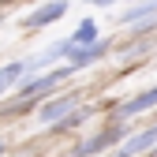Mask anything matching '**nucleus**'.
Here are the masks:
<instances>
[{"label": "nucleus", "instance_id": "obj_1", "mask_svg": "<svg viewBox=\"0 0 157 157\" xmlns=\"http://www.w3.org/2000/svg\"><path fill=\"white\" fill-rule=\"evenodd\" d=\"M75 67H56V71H49V75H41V78H30V82H23V86H19V101H23V105H30V101H37V97H45V90H52L56 82H64V78L71 75Z\"/></svg>", "mask_w": 157, "mask_h": 157}, {"label": "nucleus", "instance_id": "obj_2", "mask_svg": "<svg viewBox=\"0 0 157 157\" xmlns=\"http://www.w3.org/2000/svg\"><path fill=\"white\" fill-rule=\"evenodd\" d=\"M67 0H45V4L41 8H34L26 19H23V26H30V30H41V26H52L56 23V19H64L67 15Z\"/></svg>", "mask_w": 157, "mask_h": 157}, {"label": "nucleus", "instance_id": "obj_3", "mask_svg": "<svg viewBox=\"0 0 157 157\" xmlns=\"http://www.w3.org/2000/svg\"><path fill=\"white\" fill-rule=\"evenodd\" d=\"M78 105V94H64V97H52L37 109V124H56V120H67Z\"/></svg>", "mask_w": 157, "mask_h": 157}, {"label": "nucleus", "instance_id": "obj_4", "mask_svg": "<svg viewBox=\"0 0 157 157\" xmlns=\"http://www.w3.org/2000/svg\"><path fill=\"white\" fill-rule=\"evenodd\" d=\"M127 131H131V124H127V120H124V124H112L109 131H101V135H97V139L82 142V146H78L75 153H78V157H90V153H101V150H105V146H112L116 139H124Z\"/></svg>", "mask_w": 157, "mask_h": 157}, {"label": "nucleus", "instance_id": "obj_5", "mask_svg": "<svg viewBox=\"0 0 157 157\" xmlns=\"http://www.w3.org/2000/svg\"><path fill=\"white\" fill-rule=\"evenodd\" d=\"M109 52V45L105 41H97V45H78V49H71L67 52V67H86V64H97V60H101V56Z\"/></svg>", "mask_w": 157, "mask_h": 157}, {"label": "nucleus", "instance_id": "obj_6", "mask_svg": "<svg viewBox=\"0 0 157 157\" xmlns=\"http://www.w3.org/2000/svg\"><path fill=\"white\" fill-rule=\"evenodd\" d=\"M153 146H157V124L146 127V131H139V135H131V139L120 146V153L124 157H135V153H150Z\"/></svg>", "mask_w": 157, "mask_h": 157}, {"label": "nucleus", "instance_id": "obj_7", "mask_svg": "<svg viewBox=\"0 0 157 157\" xmlns=\"http://www.w3.org/2000/svg\"><path fill=\"white\" fill-rule=\"evenodd\" d=\"M153 105H157V86H150V90H142L139 97L124 101V105H120V116L131 120V116H139V112H146V109H153Z\"/></svg>", "mask_w": 157, "mask_h": 157}, {"label": "nucleus", "instance_id": "obj_8", "mask_svg": "<svg viewBox=\"0 0 157 157\" xmlns=\"http://www.w3.org/2000/svg\"><path fill=\"white\" fill-rule=\"evenodd\" d=\"M97 34H101V30H97V23H94V19H82L67 41H71L75 49H78V45H97Z\"/></svg>", "mask_w": 157, "mask_h": 157}, {"label": "nucleus", "instance_id": "obj_9", "mask_svg": "<svg viewBox=\"0 0 157 157\" xmlns=\"http://www.w3.org/2000/svg\"><path fill=\"white\" fill-rule=\"evenodd\" d=\"M150 15H157V0H139L135 8H127V11L120 15V23L135 26V23H142V19H150Z\"/></svg>", "mask_w": 157, "mask_h": 157}, {"label": "nucleus", "instance_id": "obj_10", "mask_svg": "<svg viewBox=\"0 0 157 157\" xmlns=\"http://www.w3.org/2000/svg\"><path fill=\"white\" fill-rule=\"evenodd\" d=\"M23 75H26L23 60H15V64H4V67H0V97H4V94H8V90H11Z\"/></svg>", "mask_w": 157, "mask_h": 157}, {"label": "nucleus", "instance_id": "obj_11", "mask_svg": "<svg viewBox=\"0 0 157 157\" xmlns=\"http://www.w3.org/2000/svg\"><path fill=\"white\" fill-rule=\"evenodd\" d=\"M86 4H97V8H109V4H116V0H86Z\"/></svg>", "mask_w": 157, "mask_h": 157}, {"label": "nucleus", "instance_id": "obj_12", "mask_svg": "<svg viewBox=\"0 0 157 157\" xmlns=\"http://www.w3.org/2000/svg\"><path fill=\"white\" fill-rule=\"evenodd\" d=\"M4 153H8V150H4V142H0V157H4Z\"/></svg>", "mask_w": 157, "mask_h": 157}, {"label": "nucleus", "instance_id": "obj_13", "mask_svg": "<svg viewBox=\"0 0 157 157\" xmlns=\"http://www.w3.org/2000/svg\"><path fill=\"white\" fill-rule=\"evenodd\" d=\"M112 157H124V153H120V150H116V153H112Z\"/></svg>", "mask_w": 157, "mask_h": 157}, {"label": "nucleus", "instance_id": "obj_14", "mask_svg": "<svg viewBox=\"0 0 157 157\" xmlns=\"http://www.w3.org/2000/svg\"><path fill=\"white\" fill-rule=\"evenodd\" d=\"M153 157H157V146H153Z\"/></svg>", "mask_w": 157, "mask_h": 157}]
</instances>
